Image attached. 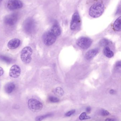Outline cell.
Returning <instances> with one entry per match:
<instances>
[{
	"instance_id": "obj_1",
	"label": "cell",
	"mask_w": 121,
	"mask_h": 121,
	"mask_svg": "<svg viewBox=\"0 0 121 121\" xmlns=\"http://www.w3.org/2000/svg\"><path fill=\"white\" fill-rule=\"evenodd\" d=\"M108 0H89V14L91 17L96 18L100 17L103 13Z\"/></svg>"
},
{
	"instance_id": "obj_2",
	"label": "cell",
	"mask_w": 121,
	"mask_h": 121,
	"mask_svg": "<svg viewBox=\"0 0 121 121\" xmlns=\"http://www.w3.org/2000/svg\"><path fill=\"white\" fill-rule=\"evenodd\" d=\"M61 33L60 27L57 23H55L51 29L45 32L43 37L44 44L46 46L52 45L55 43L57 38Z\"/></svg>"
},
{
	"instance_id": "obj_3",
	"label": "cell",
	"mask_w": 121,
	"mask_h": 121,
	"mask_svg": "<svg viewBox=\"0 0 121 121\" xmlns=\"http://www.w3.org/2000/svg\"><path fill=\"white\" fill-rule=\"evenodd\" d=\"M33 50L30 47H26L23 48L20 53V58L22 61L26 64L30 62L32 58Z\"/></svg>"
},
{
	"instance_id": "obj_4",
	"label": "cell",
	"mask_w": 121,
	"mask_h": 121,
	"mask_svg": "<svg viewBox=\"0 0 121 121\" xmlns=\"http://www.w3.org/2000/svg\"><path fill=\"white\" fill-rule=\"evenodd\" d=\"M28 108L34 112H38L42 110L43 105L40 101L34 99H31L28 102Z\"/></svg>"
},
{
	"instance_id": "obj_5",
	"label": "cell",
	"mask_w": 121,
	"mask_h": 121,
	"mask_svg": "<svg viewBox=\"0 0 121 121\" xmlns=\"http://www.w3.org/2000/svg\"><path fill=\"white\" fill-rule=\"evenodd\" d=\"M77 46L82 49H87L89 48L92 44V40L89 37H82L78 38L77 40Z\"/></svg>"
},
{
	"instance_id": "obj_6",
	"label": "cell",
	"mask_w": 121,
	"mask_h": 121,
	"mask_svg": "<svg viewBox=\"0 0 121 121\" xmlns=\"http://www.w3.org/2000/svg\"><path fill=\"white\" fill-rule=\"evenodd\" d=\"M81 21L80 16L78 13H75L72 16L70 23V28L72 31H76L80 28Z\"/></svg>"
},
{
	"instance_id": "obj_7",
	"label": "cell",
	"mask_w": 121,
	"mask_h": 121,
	"mask_svg": "<svg viewBox=\"0 0 121 121\" xmlns=\"http://www.w3.org/2000/svg\"><path fill=\"white\" fill-rule=\"evenodd\" d=\"M22 6V3L20 0H9L7 3V7L10 10L19 9Z\"/></svg>"
},
{
	"instance_id": "obj_8",
	"label": "cell",
	"mask_w": 121,
	"mask_h": 121,
	"mask_svg": "<svg viewBox=\"0 0 121 121\" xmlns=\"http://www.w3.org/2000/svg\"><path fill=\"white\" fill-rule=\"evenodd\" d=\"M35 22L33 20L29 19L26 21L23 24V29L25 32L28 34H31L35 29Z\"/></svg>"
},
{
	"instance_id": "obj_9",
	"label": "cell",
	"mask_w": 121,
	"mask_h": 121,
	"mask_svg": "<svg viewBox=\"0 0 121 121\" xmlns=\"http://www.w3.org/2000/svg\"><path fill=\"white\" fill-rule=\"evenodd\" d=\"M18 19V15L16 13H13L6 16L4 20V22L6 25L13 26L17 22Z\"/></svg>"
},
{
	"instance_id": "obj_10",
	"label": "cell",
	"mask_w": 121,
	"mask_h": 121,
	"mask_svg": "<svg viewBox=\"0 0 121 121\" xmlns=\"http://www.w3.org/2000/svg\"><path fill=\"white\" fill-rule=\"evenodd\" d=\"M21 70L19 66L17 65H13L11 67L9 75L11 77L17 78L21 74Z\"/></svg>"
},
{
	"instance_id": "obj_11",
	"label": "cell",
	"mask_w": 121,
	"mask_h": 121,
	"mask_svg": "<svg viewBox=\"0 0 121 121\" xmlns=\"http://www.w3.org/2000/svg\"><path fill=\"white\" fill-rule=\"evenodd\" d=\"M21 41L18 38H14L8 43V47L9 49H13L18 48L20 44Z\"/></svg>"
},
{
	"instance_id": "obj_12",
	"label": "cell",
	"mask_w": 121,
	"mask_h": 121,
	"mask_svg": "<svg viewBox=\"0 0 121 121\" xmlns=\"http://www.w3.org/2000/svg\"><path fill=\"white\" fill-rule=\"evenodd\" d=\"M99 52V50L97 48L90 50L85 54V59L87 60H91Z\"/></svg>"
},
{
	"instance_id": "obj_13",
	"label": "cell",
	"mask_w": 121,
	"mask_h": 121,
	"mask_svg": "<svg viewBox=\"0 0 121 121\" xmlns=\"http://www.w3.org/2000/svg\"><path fill=\"white\" fill-rule=\"evenodd\" d=\"M15 84L12 82L7 83L4 86L5 92L8 94L12 93L15 89Z\"/></svg>"
},
{
	"instance_id": "obj_14",
	"label": "cell",
	"mask_w": 121,
	"mask_h": 121,
	"mask_svg": "<svg viewBox=\"0 0 121 121\" xmlns=\"http://www.w3.org/2000/svg\"><path fill=\"white\" fill-rule=\"evenodd\" d=\"M114 29L116 31L120 32L121 30V17L118 18L114 23L113 25Z\"/></svg>"
},
{
	"instance_id": "obj_15",
	"label": "cell",
	"mask_w": 121,
	"mask_h": 121,
	"mask_svg": "<svg viewBox=\"0 0 121 121\" xmlns=\"http://www.w3.org/2000/svg\"><path fill=\"white\" fill-rule=\"evenodd\" d=\"M103 53L106 57L108 58H111L114 55V52L108 47H106L104 48L103 50Z\"/></svg>"
},
{
	"instance_id": "obj_16",
	"label": "cell",
	"mask_w": 121,
	"mask_h": 121,
	"mask_svg": "<svg viewBox=\"0 0 121 121\" xmlns=\"http://www.w3.org/2000/svg\"><path fill=\"white\" fill-rule=\"evenodd\" d=\"M53 114L52 113H48L47 114H44V115H41L35 118L36 121H42L47 118H49L52 117L53 116Z\"/></svg>"
},
{
	"instance_id": "obj_17",
	"label": "cell",
	"mask_w": 121,
	"mask_h": 121,
	"mask_svg": "<svg viewBox=\"0 0 121 121\" xmlns=\"http://www.w3.org/2000/svg\"><path fill=\"white\" fill-rule=\"evenodd\" d=\"M0 60L8 63H11L12 61V59L10 57L3 55H0Z\"/></svg>"
},
{
	"instance_id": "obj_18",
	"label": "cell",
	"mask_w": 121,
	"mask_h": 121,
	"mask_svg": "<svg viewBox=\"0 0 121 121\" xmlns=\"http://www.w3.org/2000/svg\"><path fill=\"white\" fill-rule=\"evenodd\" d=\"M54 92L55 95L59 96H61L64 94V91L61 87H58L55 89Z\"/></svg>"
},
{
	"instance_id": "obj_19",
	"label": "cell",
	"mask_w": 121,
	"mask_h": 121,
	"mask_svg": "<svg viewBox=\"0 0 121 121\" xmlns=\"http://www.w3.org/2000/svg\"><path fill=\"white\" fill-rule=\"evenodd\" d=\"M91 118V117L87 115L86 113V112H83L80 116L79 117V119L81 121H82L84 120L90 119Z\"/></svg>"
},
{
	"instance_id": "obj_20",
	"label": "cell",
	"mask_w": 121,
	"mask_h": 121,
	"mask_svg": "<svg viewBox=\"0 0 121 121\" xmlns=\"http://www.w3.org/2000/svg\"><path fill=\"white\" fill-rule=\"evenodd\" d=\"M48 100L51 103H55L59 102L60 100L57 97L53 96H50L48 97Z\"/></svg>"
},
{
	"instance_id": "obj_21",
	"label": "cell",
	"mask_w": 121,
	"mask_h": 121,
	"mask_svg": "<svg viewBox=\"0 0 121 121\" xmlns=\"http://www.w3.org/2000/svg\"><path fill=\"white\" fill-rule=\"evenodd\" d=\"M109 41L106 39H103L99 42V44L101 46L103 47H107V45L109 44Z\"/></svg>"
},
{
	"instance_id": "obj_22",
	"label": "cell",
	"mask_w": 121,
	"mask_h": 121,
	"mask_svg": "<svg viewBox=\"0 0 121 121\" xmlns=\"http://www.w3.org/2000/svg\"><path fill=\"white\" fill-rule=\"evenodd\" d=\"M100 115L103 116H108L109 114V113L108 111L104 109H101L99 112Z\"/></svg>"
},
{
	"instance_id": "obj_23",
	"label": "cell",
	"mask_w": 121,
	"mask_h": 121,
	"mask_svg": "<svg viewBox=\"0 0 121 121\" xmlns=\"http://www.w3.org/2000/svg\"><path fill=\"white\" fill-rule=\"evenodd\" d=\"M75 109H73V110H71V111H69L68 112H67L65 113V116L66 117H69L71 116L72 115H73V114L75 113Z\"/></svg>"
},
{
	"instance_id": "obj_24",
	"label": "cell",
	"mask_w": 121,
	"mask_h": 121,
	"mask_svg": "<svg viewBox=\"0 0 121 121\" xmlns=\"http://www.w3.org/2000/svg\"><path fill=\"white\" fill-rule=\"evenodd\" d=\"M121 61H118L116 64V67L117 68H121Z\"/></svg>"
},
{
	"instance_id": "obj_25",
	"label": "cell",
	"mask_w": 121,
	"mask_h": 121,
	"mask_svg": "<svg viewBox=\"0 0 121 121\" xmlns=\"http://www.w3.org/2000/svg\"><path fill=\"white\" fill-rule=\"evenodd\" d=\"M86 110L87 113H89L91 112V108L90 107H87L86 108Z\"/></svg>"
},
{
	"instance_id": "obj_26",
	"label": "cell",
	"mask_w": 121,
	"mask_h": 121,
	"mask_svg": "<svg viewBox=\"0 0 121 121\" xmlns=\"http://www.w3.org/2000/svg\"><path fill=\"white\" fill-rule=\"evenodd\" d=\"M4 74V70L2 68L0 67V77H1Z\"/></svg>"
},
{
	"instance_id": "obj_27",
	"label": "cell",
	"mask_w": 121,
	"mask_h": 121,
	"mask_svg": "<svg viewBox=\"0 0 121 121\" xmlns=\"http://www.w3.org/2000/svg\"><path fill=\"white\" fill-rule=\"evenodd\" d=\"M105 121H116V119L114 118H107L105 120Z\"/></svg>"
},
{
	"instance_id": "obj_28",
	"label": "cell",
	"mask_w": 121,
	"mask_h": 121,
	"mask_svg": "<svg viewBox=\"0 0 121 121\" xmlns=\"http://www.w3.org/2000/svg\"><path fill=\"white\" fill-rule=\"evenodd\" d=\"M110 93H111L112 94H114L115 93V91H114L113 90H111V91H110Z\"/></svg>"
}]
</instances>
